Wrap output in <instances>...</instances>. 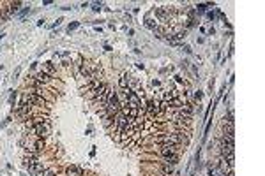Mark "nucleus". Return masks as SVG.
Here are the masks:
<instances>
[{"label":"nucleus","instance_id":"nucleus-6","mask_svg":"<svg viewBox=\"0 0 265 176\" xmlns=\"http://www.w3.org/2000/svg\"><path fill=\"white\" fill-rule=\"evenodd\" d=\"M64 176H87V171H85L81 166H74V164H71V166L65 167Z\"/></svg>","mask_w":265,"mask_h":176},{"label":"nucleus","instance_id":"nucleus-5","mask_svg":"<svg viewBox=\"0 0 265 176\" xmlns=\"http://www.w3.org/2000/svg\"><path fill=\"white\" fill-rule=\"evenodd\" d=\"M0 12H2V19L7 21L14 12H12V6H11V0H0Z\"/></svg>","mask_w":265,"mask_h":176},{"label":"nucleus","instance_id":"nucleus-17","mask_svg":"<svg viewBox=\"0 0 265 176\" xmlns=\"http://www.w3.org/2000/svg\"><path fill=\"white\" fill-rule=\"evenodd\" d=\"M14 99H16V92H12V94H11V99H9V102L12 104V102H14Z\"/></svg>","mask_w":265,"mask_h":176},{"label":"nucleus","instance_id":"nucleus-8","mask_svg":"<svg viewBox=\"0 0 265 176\" xmlns=\"http://www.w3.org/2000/svg\"><path fill=\"white\" fill-rule=\"evenodd\" d=\"M41 71H42V72H46V74H50L51 78H55V74H57V71H55V65H53L51 62H44Z\"/></svg>","mask_w":265,"mask_h":176},{"label":"nucleus","instance_id":"nucleus-3","mask_svg":"<svg viewBox=\"0 0 265 176\" xmlns=\"http://www.w3.org/2000/svg\"><path fill=\"white\" fill-rule=\"evenodd\" d=\"M219 148H221V157H223V159H226L228 155H233V151H235V143L226 141V139H223V138H221Z\"/></svg>","mask_w":265,"mask_h":176},{"label":"nucleus","instance_id":"nucleus-12","mask_svg":"<svg viewBox=\"0 0 265 176\" xmlns=\"http://www.w3.org/2000/svg\"><path fill=\"white\" fill-rule=\"evenodd\" d=\"M11 6H12V12L16 14V12L19 11V7H21V6H23V4H21V2H19V0H16V2H14V0H11Z\"/></svg>","mask_w":265,"mask_h":176},{"label":"nucleus","instance_id":"nucleus-9","mask_svg":"<svg viewBox=\"0 0 265 176\" xmlns=\"http://www.w3.org/2000/svg\"><path fill=\"white\" fill-rule=\"evenodd\" d=\"M129 74H122L120 76V79H119V85H120V88H129Z\"/></svg>","mask_w":265,"mask_h":176},{"label":"nucleus","instance_id":"nucleus-15","mask_svg":"<svg viewBox=\"0 0 265 176\" xmlns=\"http://www.w3.org/2000/svg\"><path fill=\"white\" fill-rule=\"evenodd\" d=\"M101 7H103V4H101V2L92 4V11H96V12H97V11H101Z\"/></svg>","mask_w":265,"mask_h":176},{"label":"nucleus","instance_id":"nucleus-7","mask_svg":"<svg viewBox=\"0 0 265 176\" xmlns=\"http://www.w3.org/2000/svg\"><path fill=\"white\" fill-rule=\"evenodd\" d=\"M27 169H28V173H30V174H34V176H41V174H42V171L46 169V167L42 166V162H39V160H37V162H34V164L27 166Z\"/></svg>","mask_w":265,"mask_h":176},{"label":"nucleus","instance_id":"nucleus-10","mask_svg":"<svg viewBox=\"0 0 265 176\" xmlns=\"http://www.w3.org/2000/svg\"><path fill=\"white\" fill-rule=\"evenodd\" d=\"M157 25H159V23H157V21H154L150 16H147V18H145V27H147V28H150L152 32H154V28H156Z\"/></svg>","mask_w":265,"mask_h":176},{"label":"nucleus","instance_id":"nucleus-19","mask_svg":"<svg viewBox=\"0 0 265 176\" xmlns=\"http://www.w3.org/2000/svg\"><path fill=\"white\" fill-rule=\"evenodd\" d=\"M214 16H216L214 12H207V18H209V19H212V21H214Z\"/></svg>","mask_w":265,"mask_h":176},{"label":"nucleus","instance_id":"nucleus-20","mask_svg":"<svg viewBox=\"0 0 265 176\" xmlns=\"http://www.w3.org/2000/svg\"><path fill=\"white\" fill-rule=\"evenodd\" d=\"M2 37H4V34H0V39H2Z\"/></svg>","mask_w":265,"mask_h":176},{"label":"nucleus","instance_id":"nucleus-13","mask_svg":"<svg viewBox=\"0 0 265 176\" xmlns=\"http://www.w3.org/2000/svg\"><path fill=\"white\" fill-rule=\"evenodd\" d=\"M80 27V21H73V23H69V27H67V32H73V30H76Z\"/></svg>","mask_w":265,"mask_h":176},{"label":"nucleus","instance_id":"nucleus-2","mask_svg":"<svg viewBox=\"0 0 265 176\" xmlns=\"http://www.w3.org/2000/svg\"><path fill=\"white\" fill-rule=\"evenodd\" d=\"M127 106L129 107H135V109H143L145 107V100L140 97V94L138 92H129V95H127Z\"/></svg>","mask_w":265,"mask_h":176},{"label":"nucleus","instance_id":"nucleus-4","mask_svg":"<svg viewBox=\"0 0 265 176\" xmlns=\"http://www.w3.org/2000/svg\"><path fill=\"white\" fill-rule=\"evenodd\" d=\"M30 78H34L35 81H39V83H41V85H44V86H50V85H53V81H55V78H51L50 74L42 72V71H39V72H35V74H32Z\"/></svg>","mask_w":265,"mask_h":176},{"label":"nucleus","instance_id":"nucleus-18","mask_svg":"<svg viewBox=\"0 0 265 176\" xmlns=\"http://www.w3.org/2000/svg\"><path fill=\"white\" fill-rule=\"evenodd\" d=\"M62 21H64V19H62V18H58V19H57V23H53V28H55V27H58Z\"/></svg>","mask_w":265,"mask_h":176},{"label":"nucleus","instance_id":"nucleus-11","mask_svg":"<svg viewBox=\"0 0 265 176\" xmlns=\"http://www.w3.org/2000/svg\"><path fill=\"white\" fill-rule=\"evenodd\" d=\"M41 176H58V167H48V169H44Z\"/></svg>","mask_w":265,"mask_h":176},{"label":"nucleus","instance_id":"nucleus-1","mask_svg":"<svg viewBox=\"0 0 265 176\" xmlns=\"http://www.w3.org/2000/svg\"><path fill=\"white\" fill-rule=\"evenodd\" d=\"M27 134H28V136H34V138L46 139V136L50 134V122H46V123H37V125L30 127Z\"/></svg>","mask_w":265,"mask_h":176},{"label":"nucleus","instance_id":"nucleus-14","mask_svg":"<svg viewBox=\"0 0 265 176\" xmlns=\"http://www.w3.org/2000/svg\"><path fill=\"white\" fill-rule=\"evenodd\" d=\"M28 12H30V7H25L23 11H19V12H18V18H25Z\"/></svg>","mask_w":265,"mask_h":176},{"label":"nucleus","instance_id":"nucleus-16","mask_svg":"<svg viewBox=\"0 0 265 176\" xmlns=\"http://www.w3.org/2000/svg\"><path fill=\"white\" fill-rule=\"evenodd\" d=\"M182 50H184L186 53H191V48L187 46V44H182Z\"/></svg>","mask_w":265,"mask_h":176}]
</instances>
